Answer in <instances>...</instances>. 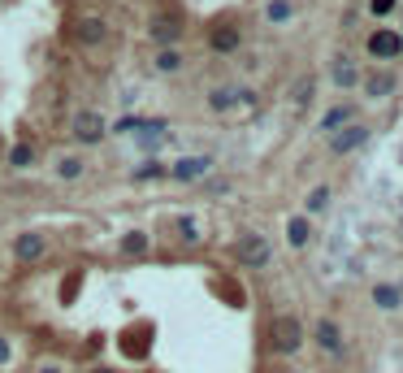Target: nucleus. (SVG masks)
I'll use <instances>...</instances> for the list:
<instances>
[{"instance_id":"nucleus-27","label":"nucleus","mask_w":403,"mask_h":373,"mask_svg":"<svg viewBox=\"0 0 403 373\" xmlns=\"http://www.w3.org/2000/svg\"><path fill=\"white\" fill-rule=\"evenodd\" d=\"M113 131H118V135H131V131H143V122H139V118H122Z\"/></svg>"},{"instance_id":"nucleus-3","label":"nucleus","mask_w":403,"mask_h":373,"mask_svg":"<svg viewBox=\"0 0 403 373\" xmlns=\"http://www.w3.org/2000/svg\"><path fill=\"white\" fill-rule=\"evenodd\" d=\"M148 39H152L156 48H178V39H183V22H178L174 14H152V22H148Z\"/></svg>"},{"instance_id":"nucleus-16","label":"nucleus","mask_w":403,"mask_h":373,"mask_svg":"<svg viewBox=\"0 0 403 373\" xmlns=\"http://www.w3.org/2000/svg\"><path fill=\"white\" fill-rule=\"evenodd\" d=\"M330 78H334L338 87H356V83H360V70H356L347 57H338V61H334V70H330Z\"/></svg>"},{"instance_id":"nucleus-2","label":"nucleus","mask_w":403,"mask_h":373,"mask_svg":"<svg viewBox=\"0 0 403 373\" xmlns=\"http://www.w3.org/2000/svg\"><path fill=\"white\" fill-rule=\"evenodd\" d=\"M235 256H239V265H243V270H265V265L273 260V247H269V239H265V235L248 230V235H239Z\"/></svg>"},{"instance_id":"nucleus-23","label":"nucleus","mask_w":403,"mask_h":373,"mask_svg":"<svg viewBox=\"0 0 403 373\" xmlns=\"http://www.w3.org/2000/svg\"><path fill=\"white\" fill-rule=\"evenodd\" d=\"M399 300H403V295H399V287H386V282H382V287H373V304H377V308L394 312V308H399Z\"/></svg>"},{"instance_id":"nucleus-7","label":"nucleus","mask_w":403,"mask_h":373,"mask_svg":"<svg viewBox=\"0 0 403 373\" xmlns=\"http://www.w3.org/2000/svg\"><path fill=\"white\" fill-rule=\"evenodd\" d=\"M208 170H213V156H183V161L169 165V178H178V183H200Z\"/></svg>"},{"instance_id":"nucleus-10","label":"nucleus","mask_w":403,"mask_h":373,"mask_svg":"<svg viewBox=\"0 0 403 373\" xmlns=\"http://www.w3.org/2000/svg\"><path fill=\"white\" fill-rule=\"evenodd\" d=\"M312 334H317V347H321V352H330V356H342V330H338V322L321 317Z\"/></svg>"},{"instance_id":"nucleus-13","label":"nucleus","mask_w":403,"mask_h":373,"mask_svg":"<svg viewBox=\"0 0 403 373\" xmlns=\"http://www.w3.org/2000/svg\"><path fill=\"white\" fill-rule=\"evenodd\" d=\"M352 113H356V109H352V104H334V109H330V113L321 118V131H325V135H334V131H342V126H347V122H352Z\"/></svg>"},{"instance_id":"nucleus-11","label":"nucleus","mask_w":403,"mask_h":373,"mask_svg":"<svg viewBox=\"0 0 403 373\" xmlns=\"http://www.w3.org/2000/svg\"><path fill=\"white\" fill-rule=\"evenodd\" d=\"M152 70H156V74H178V70H183V52H178V48H156Z\"/></svg>"},{"instance_id":"nucleus-28","label":"nucleus","mask_w":403,"mask_h":373,"mask_svg":"<svg viewBox=\"0 0 403 373\" xmlns=\"http://www.w3.org/2000/svg\"><path fill=\"white\" fill-rule=\"evenodd\" d=\"M369 9H373V14H377V18H386V14H390V9H394V0H369Z\"/></svg>"},{"instance_id":"nucleus-26","label":"nucleus","mask_w":403,"mask_h":373,"mask_svg":"<svg viewBox=\"0 0 403 373\" xmlns=\"http://www.w3.org/2000/svg\"><path fill=\"white\" fill-rule=\"evenodd\" d=\"M178 235H183L187 243H200V235H195V222H191V218H183V222H178Z\"/></svg>"},{"instance_id":"nucleus-5","label":"nucleus","mask_w":403,"mask_h":373,"mask_svg":"<svg viewBox=\"0 0 403 373\" xmlns=\"http://www.w3.org/2000/svg\"><path fill=\"white\" fill-rule=\"evenodd\" d=\"M74 39H78L83 48H100V44L108 39V22L96 18V14H83V18L74 22Z\"/></svg>"},{"instance_id":"nucleus-15","label":"nucleus","mask_w":403,"mask_h":373,"mask_svg":"<svg viewBox=\"0 0 403 373\" xmlns=\"http://www.w3.org/2000/svg\"><path fill=\"white\" fill-rule=\"evenodd\" d=\"M83 170H87L83 156H61V161H56V178H61V183H78Z\"/></svg>"},{"instance_id":"nucleus-24","label":"nucleus","mask_w":403,"mask_h":373,"mask_svg":"<svg viewBox=\"0 0 403 373\" xmlns=\"http://www.w3.org/2000/svg\"><path fill=\"white\" fill-rule=\"evenodd\" d=\"M312 91H317V78H312V74L295 83V91H291V100H295V109H308V104H312Z\"/></svg>"},{"instance_id":"nucleus-17","label":"nucleus","mask_w":403,"mask_h":373,"mask_svg":"<svg viewBox=\"0 0 403 373\" xmlns=\"http://www.w3.org/2000/svg\"><path fill=\"white\" fill-rule=\"evenodd\" d=\"M265 18H269L273 26H282V22L295 18V5H291V0H269V5H265Z\"/></svg>"},{"instance_id":"nucleus-22","label":"nucleus","mask_w":403,"mask_h":373,"mask_svg":"<svg viewBox=\"0 0 403 373\" xmlns=\"http://www.w3.org/2000/svg\"><path fill=\"white\" fill-rule=\"evenodd\" d=\"M148 243H152V239H148L143 230H126V235H122V252H126V256H143Z\"/></svg>"},{"instance_id":"nucleus-21","label":"nucleus","mask_w":403,"mask_h":373,"mask_svg":"<svg viewBox=\"0 0 403 373\" xmlns=\"http://www.w3.org/2000/svg\"><path fill=\"white\" fill-rule=\"evenodd\" d=\"M9 165H14V170H31V165H35V148H31V143H14V148H9Z\"/></svg>"},{"instance_id":"nucleus-31","label":"nucleus","mask_w":403,"mask_h":373,"mask_svg":"<svg viewBox=\"0 0 403 373\" xmlns=\"http://www.w3.org/2000/svg\"><path fill=\"white\" fill-rule=\"evenodd\" d=\"M91 373H118V369H104V364H96V369H91Z\"/></svg>"},{"instance_id":"nucleus-30","label":"nucleus","mask_w":403,"mask_h":373,"mask_svg":"<svg viewBox=\"0 0 403 373\" xmlns=\"http://www.w3.org/2000/svg\"><path fill=\"white\" fill-rule=\"evenodd\" d=\"M39 373H66V369H61V364H44Z\"/></svg>"},{"instance_id":"nucleus-20","label":"nucleus","mask_w":403,"mask_h":373,"mask_svg":"<svg viewBox=\"0 0 403 373\" xmlns=\"http://www.w3.org/2000/svg\"><path fill=\"white\" fill-rule=\"evenodd\" d=\"M131 178H135V183H148V178H169V165L152 156V161H143V165H139V170H135Z\"/></svg>"},{"instance_id":"nucleus-6","label":"nucleus","mask_w":403,"mask_h":373,"mask_svg":"<svg viewBox=\"0 0 403 373\" xmlns=\"http://www.w3.org/2000/svg\"><path fill=\"white\" fill-rule=\"evenodd\" d=\"M44 252H48V235H39V230H26L14 239V260H22V265H35Z\"/></svg>"},{"instance_id":"nucleus-4","label":"nucleus","mask_w":403,"mask_h":373,"mask_svg":"<svg viewBox=\"0 0 403 373\" xmlns=\"http://www.w3.org/2000/svg\"><path fill=\"white\" fill-rule=\"evenodd\" d=\"M70 135H74V139H78L83 148H96V143H100V139L108 135V122H104V118H100L96 109H83V113L74 118V131H70Z\"/></svg>"},{"instance_id":"nucleus-19","label":"nucleus","mask_w":403,"mask_h":373,"mask_svg":"<svg viewBox=\"0 0 403 373\" xmlns=\"http://www.w3.org/2000/svg\"><path fill=\"white\" fill-rule=\"evenodd\" d=\"M364 91H369V100H382V96L394 91V78H390V74H369V78H364Z\"/></svg>"},{"instance_id":"nucleus-29","label":"nucleus","mask_w":403,"mask_h":373,"mask_svg":"<svg viewBox=\"0 0 403 373\" xmlns=\"http://www.w3.org/2000/svg\"><path fill=\"white\" fill-rule=\"evenodd\" d=\"M9 360H14V343L0 334V364H9Z\"/></svg>"},{"instance_id":"nucleus-8","label":"nucleus","mask_w":403,"mask_h":373,"mask_svg":"<svg viewBox=\"0 0 403 373\" xmlns=\"http://www.w3.org/2000/svg\"><path fill=\"white\" fill-rule=\"evenodd\" d=\"M369 52L377 61H394L399 52H403V35H394V31H373L369 35Z\"/></svg>"},{"instance_id":"nucleus-18","label":"nucleus","mask_w":403,"mask_h":373,"mask_svg":"<svg viewBox=\"0 0 403 373\" xmlns=\"http://www.w3.org/2000/svg\"><path fill=\"white\" fill-rule=\"evenodd\" d=\"M286 239H291V247H304V243L312 239V226H308V218H291V222H286Z\"/></svg>"},{"instance_id":"nucleus-14","label":"nucleus","mask_w":403,"mask_h":373,"mask_svg":"<svg viewBox=\"0 0 403 373\" xmlns=\"http://www.w3.org/2000/svg\"><path fill=\"white\" fill-rule=\"evenodd\" d=\"M208 44H213V52H235L239 48V26H217L208 35Z\"/></svg>"},{"instance_id":"nucleus-25","label":"nucleus","mask_w":403,"mask_h":373,"mask_svg":"<svg viewBox=\"0 0 403 373\" xmlns=\"http://www.w3.org/2000/svg\"><path fill=\"white\" fill-rule=\"evenodd\" d=\"M325 204H330V187H312V195H308V213H325Z\"/></svg>"},{"instance_id":"nucleus-12","label":"nucleus","mask_w":403,"mask_h":373,"mask_svg":"<svg viewBox=\"0 0 403 373\" xmlns=\"http://www.w3.org/2000/svg\"><path fill=\"white\" fill-rule=\"evenodd\" d=\"M235 104H239V91H235V87H213V91H208V109H213V113H230Z\"/></svg>"},{"instance_id":"nucleus-9","label":"nucleus","mask_w":403,"mask_h":373,"mask_svg":"<svg viewBox=\"0 0 403 373\" xmlns=\"http://www.w3.org/2000/svg\"><path fill=\"white\" fill-rule=\"evenodd\" d=\"M364 139H369V126H360V122H347L342 131H334V135H330V148L342 156V152H356Z\"/></svg>"},{"instance_id":"nucleus-1","label":"nucleus","mask_w":403,"mask_h":373,"mask_svg":"<svg viewBox=\"0 0 403 373\" xmlns=\"http://www.w3.org/2000/svg\"><path fill=\"white\" fill-rule=\"evenodd\" d=\"M269 343H273V352H277V356H295V352L304 347V322H300V317H291V312L273 317V326H269Z\"/></svg>"}]
</instances>
